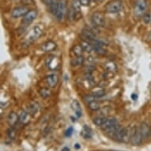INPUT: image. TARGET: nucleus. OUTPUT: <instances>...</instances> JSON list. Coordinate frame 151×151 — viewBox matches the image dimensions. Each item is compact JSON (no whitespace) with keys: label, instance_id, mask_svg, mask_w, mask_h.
<instances>
[{"label":"nucleus","instance_id":"393cba45","mask_svg":"<svg viewBox=\"0 0 151 151\" xmlns=\"http://www.w3.org/2000/svg\"><path fill=\"white\" fill-rule=\"evenodd\" d=\"M38 109H39V105L37 103H34V102H32L31 104H29V112L30 114H34L36 113L37 111H38Z\"/></svg>","mask_w":151,"mask_h":151},{"label":"nucleus","instance_id":"58836bf2","mask_svg":"<svg viewBox=\"0 0 151 151\" xmlns=\"http://www.w3.org/2000/svg\"><path fill=\"white\" fill-rule=\"evenodd\" d=\"M90 2H95V1H97V0H89Z\"/></svg>","mask_w":151,"mask_h":151},{"label":"nucleus","instance_id":"1a4fd4ad","mask_svg":"<svg viewBox=\"0 0 151 151\" xmlns=\"http://www.w3.org/2000/svg\"><path fill=\"white\" fill-rule=\"evenodd\" d=\"M82 37H84L83 40H87L89 42L91 43L92 41L97 40V37H96V34L94 33V32L93 30L89 29H84L82 30Z\"/></svg>","mask_w":151,"mask_h":151},{"label":"nucleus","instance_id":"f8f14e48","mask_svg":"<svg viewBox=\"0 0 151 151\" xmlns=\"http://www.w3.org/2000/svg\"><path fill=\"white\" fill-rule=\"evenodd\" d=\"M30 113L27 111H21L19 114V121L22 124H27L29 123L31 116H30Z\"/></svg>","mask_w":151,"mask_h":151},{"label":"nucleus","instance_id":"5701e85b","mask_svg":"<svg viewBox=\"0 0 151 151\" xmlns=\"http://www.w3.org/2000/svg\"><path fill=\"white\" fill-rule=\"evenodd\" d=\"M107 119V117L104 116H97L95 117L93 119V122L94 123L95 125H97L98 127H101L104 123L105 122V120Z\"/></svg>","mask_w":151,"mask_h":151},{"label":"nucleus","instance_id":"c756f323","mask_svg":"<svg viewBox=\"0 0 151 151\" xmlns=\"http://www.w3.org/2000/svg\"><path fill=\"white\" fill-rule=\"evenodd\" d=\"M142 19H143V22L145 24H150L151 22V14H150V13H146L142 16Z\"/></svg>","mask_w":151,"mask_h":151},{"label":"nucleus","instance_id":"ddd939ff","mask_svg":"<svg viewBox=\"0 0 151 151\" xmlns=\"http://www.w3.org/2000/svg\"><path fill=\"white\" fill-rule=\"evenodd\" d=\"M56 44L54 42V41H52V40H49V41H47L46 43H45L42 46V50L45 52H52L53 50H55L56 48Z\"/></svg>","mask_w":151,"mask_h":151},{"label":"nucleus","instance_id":"7c9ffc66","mask_svg":"<svg viewBox=\"0 0 151 151\" xmlns=\"http://www.w3.org/2000/svg\"><path fill=\"white\" fill-rule=\"evenodd\" d=\"M15 135H16V131H14V129L13 128H10L9 131H8V136L9 138L11 139H14L15 138Z\"/></svg>","mask_w":151,"mask_h":151},{"label":"nucleus","instance_id":"a878e982","mask_svg":"<svg viewBox=\"0 0 151 151\" xmlns=\"http://www.w3.org/2000/svg\"><path fill=\"white\" fill-rule=\"evenodd\" d=\"M88 106H89V109L92 110V111H97V110H99L100 109V104L97 101H93L90 102L88 104Z\"/></svg>","mask_w":151,"mask_h":151},{"label":"nucleus","instance_id":"72a5a7b5","mask_svg":"<svg viewBox=\"0 0 151 151\" xmlns=\"http://www.w3.org/2000/svg\"><path fill=\"white\" fill-rule=\"evenodd\" d=\"M44 1H45V3H46L47 6H50L53 2H54V0H44Z\"/></svg>","mask_w":151,"mask_h":151},{"label":"nucleus","instance_id":"4be33fe9","mask_svg":"<svg viewBox=\"0 0 151 151\" xmlns=\"http://www.w3.org/2000/svg\"><path fill=\"white\" fill-rule=\"evenodd\" d=\"M79 14V13H77V11L74 10L73 6H70L69 8V10H68V17H69V19L70 21H74V19H77V14Z\"/></svg>","mask_w":151,"mask_h":151},{"label":"nucleus","instance_id":"f704fd0d","mask_svg":"<svg viewBox=\"0 0 151 151\" xmlns=\"http://www.w3.org/2000/svg\"><path fill=\"white\" fill-rule=\"evenodd\" d=\"M131 98L134 100V101H135V100L138 98V95H137V94H135V93H133L132 95H131Z\"/></svg>","mask_w":151,"mask_h":151},{"label":"nucleus","instance_id":"4c0bfd02","mask_svg":"<svg viewBox=\"0 0 151 151\" xmlns=\"http://www.w3.org/2000/svg\"><path fill=\"white\" fill-rule=\"evenodd\" d=\"M74 147H75L76 149H79L81 146H80V145L78 143H76L75 145H74Z\"/></svg>","mask_w":151,"mask_h":151},{"label":"nucleus","instance_id":"dca6fc26","mask_svg":"<svg viewBox=\"0 0 151 151\" xmlns=\"http://www.w3.org/2000/svg\"><path fill=\"white\" fill-rule=\"evenodd\" d=\"M71 108L73 109V110H74L75 111V114L77 116V117H80L82 116V111H81V105L78 101H74L72 102L71 104Z\"/></svg>","mask_w":151,"mask_h":151},{"label":"nucleus","instance_id":"e433bc0d","mask_svg":"<svg viewBox=\"0 0 151 151\" xmlns=\"http://www.w3.org/2000/svg\"><path fill=\"white\" fill-rule=\"evenodd\" d=\"M62 151H70V149L66 146V147H64V148H63Z\"/></svg>","mask_w":151,"mask_h":151},{"label":"nucleus","instance_id":"ea45409f","mask_svg":"<svg viewBox=\"0 0 151 151\" xmlns=\"http://www.w3.org/2000/svg\"><path fill=\"white\" fill-rule=\"evenodd\" d=\"M150 134H151V127H150Z\"/></svg>","mask_w":151,"mask_h":151},{"label":"nucleus","instance_id":"aec40b11","mask_svg":"<svg viewBox=\"0 0 151 151\" xmlns=\"http://www.w3.org/2000/svg\"><path fill=\"white\" fill-rule=\"evenodd\" d=\"M92 94L95 96L97 98H100V97H104V94H105V92H104V89H102V88H94L93 89V92H92Z\"/></svg>","mask_w":151,"mask_h":151},{"label":"nucleus","instance_id":"2eb2a0df","mask_svg":"<svg viewBox=\"0 0 151 151\" xmlns=\"http://www.w3.org/2000/svg\"><path fill=\"white\" fill-rule=\"evenodd\" d=\"M81 135H82L85 139H89L93 137V131L92 129L87 125H85L82 128V131H81Z\"/></svg>","mask_w":151,"mask_h":151},{"label":"nucleus","instance_id":"4468645a","mask_svg":"<svg viewBox=\"0 0 151 151\" xmlns=\"http://www.w3.org/2000/svg\"><path fill=\"white\" fill-rule=\"evenodd\" d=\"M7 120L10 126L14 127L17 124V122L19 121V116H17V113L14 111H12L9 115Z\"/></svg>","mask_w":151,"mask_h":151},{"label":"nucleus","instance_id":"423d86ee","mask_svg":"<svg viewBox=\"0 0 151 151\" xmlns=\"http://www.w3.org/2000/svg\"><path fill=\"white\" fill-rule=\"evenodd\" d=\"M42 33L43 31L40 26H35V27L31 30V32L29 33V35H28L27 40L30 43L32 42V41H34L35 40L38 39V38L42 35Z\"/></svg>","mask_w":151,"mask_h":151},{"label":"nucleus","instance_id":"7ed1b4c3","mask_svg":"<svg viewBox=\"0 0 151 151\" xmlns=\"http://www.w3.org/2000/svg\"><path fill=\"white\" fill-rule=\"evenodd\" d=\"M91 21L93 24L97 27H103L105 24L104 16L101 12L93 13L91 16Z\"/></svg>","mask_w":151,"mask_h":151},{"label":"nucleus","instance_id":"6ab92c4d","mask_svg":"<svg viewBox=\"0 0 151 151\" xmlns=\"http://www.w3.org/2000/svg\"><path fill=\"white\" fill-rule=\"evenodd\" d=\"M105 69H106L107 71L113 73V72H115L116 70L117 66L114 62H112V61H109V62H107L106 63H105Z\"/></svg>","mask_w":151,"mask_h":151},{"label":"nucleus","instance_id":"9b49d317","mask_svg":"<svg viewBox=\"0 0 151 151\" xmlns=\"http://www.w3.org/2000/svg\"><path fill=\"white\" fill-rule=\"evenodd\" d=\"M139 130H140L142 137L143 139H146L150 135V127L146 123H142L141 126L139 127Z\"/></svg>","mask_w":151,"mask_h":151},{"label":"nucleus","instance_id":"a19ab883","mask_svg":"<svg viewBox=\"0 0 151 151\" xmlns=\"http://www.w3.org/2000/svg\"><path fill=\"white\" fill-rule=\"evenodd\" d=\"M98 1H103V0H98Z\"/></svg>","mask_w":151,"mask_h":151},{"label":"nucleus","instance_id":"f3484780","mask_svg":"<svg viewBox=\"0 0 151 151\" xmlns=\"http://www.w3.org/2000/svg\"><path fill=\"white\" fill-rule=\"evenodd\" d=\"M70 63H71V64L73 66H75V67L76 66H81V65H82L85 63V59L82 55H81V56H75L73 59H71Z\"/></svg>","mask_w":151,"mask_h":151},{"label":"nucleus","instance_id":"412c9836","mask_svg":"<svg viewBox=\"0 0 151 151\" xmlns=\"http://www.w3.org/2000/svg\"><path fill=\"white\" fill-rule=\"evenodd\" d=\"M72 52L74 54L75 56H81L83 54V52H84V50L82 48V45H74V47H73V50H72Z\"/></svg>","mask_w":151,"mask_h":151},{"label":"nucleus","instance_id":"b1692460","mask_svg":"<svg viewBox=\"0 0 151 151\" xmlns=\"http://www.w3.org/2000/svg\"><path fill=\"white\" fill-rule=\"evenodd\" d=\"M51 90L47 88H42V89L40 90V97L45 99V98H47L51 96Z\"/></svg>","mask_w":151,"mask_h":151},{"label":"nucleus","instance_id":"2f4dec72","mask_svg":"<svg viewBox=\"0 0 151 151\" xmlns=\"http://www.w3.org/2000/svg\"><path fill=\"white\" fill-rule=\"evenodd\" d=\"M73 131H74V129H73V127H69V128L67 129V131H66V136L67 137H70L72 135V134H73Z\"/></svg>","mask_w":151,"mask_h":151},{"label":"nucleus","instance_id":"f257e3e1","mask_svg":"<svg viewBox=\"0 0 151 151\" xmlns=\"http://www.w3.org/2000/svg\"><path fill=\"white\" fill-rule=\"evenodd\" d=\"M147 9L146 0H136L134 6V13L138 17H142L146 14Z\"/></svg>","mask_w":151,"mask_h":151},{"label":"nucleus","instance_id":"f03ea898","mask_svg":"<svg viewBox=\"0 0 151 151\" xmlns=\"http://www.w3.org/2000/svg\"><path fill=\"white\" fill-rule=\"evenodd\" d=\"M123 8V3L120 0H111L106 6L105 10L109 14L119 13Z\"/></svg>","mask_w":151,"mask_h":151},{"label":"nucleus","instance_id":"20e7f679","mask_svg":"<svg viewBox=\"0 0 151 151\" xmlns=\"http://www.w3.org/2000/svg\"><path fill=\"white\" fill-rule=\"evenodd\" d=\"M66 14H67V3L65 0H60L59 1V6H58V10L55 17L58 21L61 22L63 20Z\"/></svg>","mask_w":151,"mask_h":151},{"label":"nucleus","instance_id":"c9c22d12","mask_svg":"<svg viewBox=\"0 0 151 151\" xmlns=\"http://www.w3.org/2000/svg\"><path fill=\"white\" fill-rule=\"evenodd\" d=\"M147 40L151 42V32H149L148 35H147Z\"/></svg>","mask_w":151,"mask_h":151},{"label":"nucleus","instance_id":"0eeeda50","mask_svg":"<svg viewBox=\"0 0 151 151\" xmlns=\"http://www.w3.org/2000/svg\"><path fill=\"white\" fill-rule=\"evenodd\" d=\"M37 16V11L35 10H29V12L23 17V19L22 21V22L24 25L27 26V25H30L31 23L35 20V18Z\"/></svg>","mask_w":151,"mask_h":151},{"label":"nucleus","instance_id":"cd10ccee","mask_svg":"<svg viewBox=\"0 0 151 151\" xmlns=\"http://www.w3.org/2000/svg\"><path fill=\"white\" fill-rule=\"evenodd\" d=\"M72 6L74 8V10L77 11V13H79L81 11V3H80L79 0H73L72 1Z\"/></svg>","mask_w":151,"mask_h":151},{"label":"nucleus","instance_id":"9d476101","mask_svg":"<svg viewBox=\"0 0 151 151\" xmlns=\"http://www.w3.org/2000/svg\"><path fill=\"white\" fill-rule=\"evenodd\" d=\"M46 82H47L48 86L51 88H54L57 86L58 82H59V77L57 74H51L46 77Z\"/></svg>","mask_w":151,"mask_h":151},{"label":"nucleus","instance_id":"c85d7f7f","mask_svg":"<svg viewBox=\"0 0 151 151\" xmlns=\"http://www.w3.org/2000/svg\"><path fill=\"white\" fill-rule=\"evenodd\" d=\"M97 99V97L93 96V94H91V95H86V96L83 97V101H84L86 103H87V104H89V103L93 101H96Z\"/></svg>","mask_w":151,"mask_h":151},{"label":"nucleus","instance_id":"bb28decb","mask_svg":"<svg viewBox=\"0 0 151 151\" xmlns=\"http://www.w3.org/2000/svg\"><path fill=\"white\" fill-rule=\"evenodd\" d=\"M58 6H59V2L57 1H55L54 0V2L49 6H50V11L52 13V14H54L55 16L56 14V12H57V10H58Z\"/></svg>","mask_w":151,"mask_h":151},{"label":"nucleus","instance_id":"a211bd4d","mask_svg":"<svg viewBox=\"0 0 151 151\" xmlns=\"http://www.w3.org/2000/svg\"><path fill=\"white\" fill-rule=\"evenodd\" d=\"M81 45H82L84 52H91L93 51V47L92 44L90 42H89V41H87V40H82V43H81Z\"/></svg>","mask_w":151,"mask_h":151},{"label":"nucleus","instance_id":"6e6552de","mask_svg":"<svg viewBox=\"0 0 151 151\" xmlns=\"http://www.w3.org/2000/svg\"><path fill=\"white\" fill-rule=\"evenodd\" d=\"M29 12V9L25 6H19V7L14 8L11 12V16L14 18L24 17L27 13Z\"/></svg>","mask_w":151,"mask_h":151},{"label":"nucleus","instance_id":"473e14b6","mask_svg":"<svg viewBox=\"0 0 151 151\" xmlns=\"http://www.w3.org/2000/svg\"><path fill=\"white\" fill-rule=\"evenodd\" d=\"M79 1L82 6H89V3H90L89 0H79Z\"/></svg>","mask_w":151,"mask_h":151},{"label":"nucleus","instance_id":"39448f33","mask_svg":"<svg viewBox=\"0 0 151 151\" xmlns=\"http://www.w3.org/2000/svg\"><path fill=\"white\" fill-rule=\"evenodd\" d=\"M143 139L142 137L141 132H140V130L139 128H136V127H134V130H133V133H132V135L131 137V143L134 146H139L140 144L142 143Z\"/></svg>","mask_w":151,"mask_h":151}]
</instances>
